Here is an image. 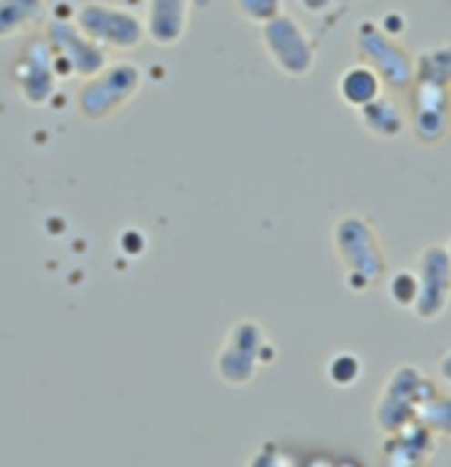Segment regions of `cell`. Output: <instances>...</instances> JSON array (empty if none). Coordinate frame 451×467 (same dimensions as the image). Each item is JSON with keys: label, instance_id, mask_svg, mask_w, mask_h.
<instances>
[{"label": "cell", "instance_id": "cell-1", "mask_svg": "<svg viewBox=\"0 0 451 467\" xmlns=\"http://www.w3.org/2000/svg\"><path fill=\"white\" fill-rule=\"evenodd\" d=\"M140 88H143V72L135 64L129 61L106 64L98 74L87 77L85 88L77 96V109L87 119H106L135 99Z\"/></svg>", "mask_w": 451, "mask_h": 467}, {"label": "cell", "instance_id": "cell-2", "mask_svg": "<svg viewBox=\"0 0 451 467\" xmlns=\"http://www.w3.org/2000/svg\"><path fill=\"white\" fill-rule=\"evenodd\" d=\"M75 22L103 50H135L149 40L146 22L111 3H85L77 11Z\"/></svg>", "mask_w": 451, "mask_h": 467}, {"label": "cell", "instance_id": "cell-3", "mask_svg": "<svg viewBox=\"0 0 451 467\" xmlns=\"http://www.w3.org/2000/svg\"><path fill=\"white\" fill-rule=\"evenodd\" d=\"M335 246L346 265L349 285H356V280H362L364 288H373L383 277V270H385L383 251L367 220L354 217V214L343 217L335 224Z\"/></svg>", "mask_w": 451, "mask_h": 467}, {"label": "cell", "instance_id": "cell-4", "mask_svg": "<svg viewBox=\"0 0 451 467\" xmlns=\"http://www.w3.org/2000/svg\"><path fill=\"white\" fill-rule=\"evenodd\" d=\"M356 50L362 64L373 67L383 85L404 90L415 82V58L401 48L399 40L391 37L377 22H362L356 29Z\"/></svg>", "mask_w": 451, "mask_h": 467}, {"label": "cell", "instance_id": "cell-5", "mask_svg": "<svg viewBox=\"0 0 451 467\" xmlns=\"http://www.w3.org/2000/svg\"><path fill=\"white\" fill-rule=\"evenodd\" d=\"M261 43H264L267 56L272 58V64L282 74L306 77L314 69V58H317L314 46L293 16L280 14L272 22L261 25Z\"/></svg>", "mask_w": 451, "mask_h": 467}, {"label": "cell", "instance_id": "cell-6", "mask_svg": "<svg viewBox=\"0 0 451 467\" xmlns=\"http://www.w3.org/2000/svg\"><path fill=\"white\" fill-rule=\"evenodd\" d=\"M56 56L58 72L64 77H93L106 67V50L96 46L72 19H53L46 32Z\"/></svg>", "mask_w": 451, "mask_h": 467}, {"label": "cell", "instance_id": "cell-7", "mask_svg": "<svg viewBox=\"0 0 451 467\" xmlns=\"http://www.w3.org/2000/svg\"><path fill=\"white\" fill-rule=\"evenodd\" d=\"M58 77L61 72L46 37L32 40L19 50L16 64H14V82H16L19 96L29 106H46L56 96Z\"/></svg>", "mask_w": 451, "mask_h": 467}, {"label": "cell", "instance_id": "cell-8", "mask_svg": "<svg viewBox=\"0 0 451 467\" xmlns=\"http://www.w3.org/2000/svg\"><path fill=\"white\" fill-rule=\"evenodd\" d=\"M417 301L415 312L423 320H438L451 298V256L446 246H425L417 259Z\"/></svg>", "mask_w": 451, "mask_h": 467}, {"label": "cell", "instance_id": "cell-9", "mask_svg": "<svg viewBox=\"0 0 451 467\" xmlns=\"http://www.w3.org/2000/svg\"><path fill=\"white\" fill-rule=\"evenodd\" d=\"M193 0H149L146 35L159 48H175L188 32Z\"/></svg>", "mask_w": 451, "mask_h": 467}, {"label": "cell", "instance_id": "cell-10", "mask_svg": "<svg viewBox=\"0 0 451 467\" xmlns=\"http://www.w3.org/2000/svg\"><path fill=\"white\" fill-rule=\"evenodd\" d=\"M451 96L446 88L417 85L415 90V132L423 143H438L449 130Z\"/></svg>", "mask_w": 451, "mask_h": 467}, {"label": "cell", "instance_id": "cell-11", "mask_svg": "<svg viewBox=\"0 0 451 467\" xmlns=\"http://www.w3.org/2000/svg\"><path fill=\"white\" fill-rule=\"evenodd\" d=\"M338 96L341 100L351 106L354 111L364 109L367 103H373L375 99L383 96V79L377 77V72L367 64H354L346 72L341 74L338 79Z\"/></svg>", "mask_w": 451, "mask_h": 467}, {"label": "cell", "instance_id": "cell-12", "mask_svg": "<svg viewBox=\"0 0 451 467\" xmlns=\"http://www.w3.org/2000/svg\"><path fill=\"white\" fill-rule=\"evenodd\" d=\"M356 114H359V122L364 124V130L375 138L388 140V138H399L404 132V114H401L399 106L385 96L367 103Z\"/></svg>", "mask_w": 451, "mask_h": 467}, {"label": "cell", "instance_id": "cell-13", "mask_svg": "<svg viewBox=\"0 0 451 467\" xmlns=\"http://www.w3.org/2000/svg\"><path fill=\"white\" fill-rule=\"evenodd\" d=\"M415 85H436L446 88L451 85V43L433 46L423 50L415 58Z\"/></svg>", "mask_w": 451, "mask_h": 467}, {"label": "cell", "instance_id": "cell-14", "mask_svg": "<svg viewBox=\"0 0 451 467\" xmlns=\"http://www.w3.org/2000/svg\"><path fill=\"white\" fill-rule=\"evenodd\" d=\"M46 11V0H0V40L16 37Z\"/></svg>", "mask_w": 451, "mask_h": 467}, {"label": "cell", "instance_id": "cell-15", "mask_svg": "<svg viewBox=\"0 0 451 467\" xmlns=\"http://www.w3.org/2000/svg\"><path fill=\"white\" fill-rule=\"evenodd\" d=\"M238 14L251 25H267L282 14V0H235Z\"/></svg>", "mask_w": 451, "mask_h": 467}, {"label": "cell", "instance_id": "cell-16", "mask_svg": "<svg viewBox=\"0 0 451 467\" xmlns=\"http://www.w3.org/2000/svg\"><path fill=\"white\" fill-rule=\"evenodd\" d=\"M391 298L399 304V306H415L417 301V272L412 270H399L391 277Z\"/></svg>", "mask_w": 451, "mask_h": 467}, {"label": "cell", "instance_id": "cell-17", "mask_svg": "<svg viewBox=\"0 0 451 467\" xmlns=\"http://www.w3.org/2000/svg\"><path fill=\"white\" fill-rule=\"evenodd\" d=\"M333 0H301V5L306 8V11H312V14H320V11H327V5H330Z\"/></svg>", "mask_w": 451, "mask_h": 467}, {"label": "cell", "instance_id": "cell-18", "mask_svg": "<svg viewBox=\"0 0 451 467\" xmlns=\"http://www.w3.org/2000/svg\"><path fill=\"white\" fill-rule=\"evenodd\" d=\"M446 251H449V256H451V241H449V248H446Z\"/></svg>", "mask_w": 451, "mask_h": 467}, {"label": "cell", "instance_id": "cell-19", "mask_svg": "<svg viewBox=\"0 0 451 467\" xmlns=\"http://www.w3.org/2000/svg\"><path fill=\"white\" fill-rule=\"evenodd\" d=\"M449 96H451V93H449Z\"/></svg>", "mask_w": 451, "mask_h": 467}]
</instances>
